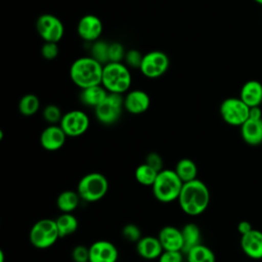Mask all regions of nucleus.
<instances>
[{"mask_svg":"<svg viewBox=\"0 0 262 262\" xmlns=\"http://www.w3.org/2000/svg\"><path fill=\"white\" fill-rule=\"evenodd\" d=\"M59 125L68 137H79L89 129L90 119L85 112L72 110L62 116Z\"/></svg>","mask_w":262,"mask_h":262,"instance_id":"obj_11","label":"nucleus"},{"mask_svg":"<svg viewBox=\"0 0 262 262\" xmlns=\"http://www.w3.org/2000/svg\"><path fill=\"white\" fill-rule=\"evenodd\" d=\"M67 137L60 125H49L40 134V144L45 150L56 151L64 145Z\"/></svg>","mask_w":262,"mask_h":262,"instance_id":"obj_14","label":"nucleus"},{"mask_svg":"<svg viewBox=\"0 0 262 262\" xmlns=\"http://www.w3.org/2000/svg\"><path fill=\"white\" fill-rule=\"evenodd\" d=\"M103 64L89 56H82L73 61L70 78L80 89L101 84Z\"/></svg>","mask_w":262,"mask_h":262,"instance_id":"obj_2","label":"nucleus"},{"mask_svg":"<svg viewBox=\"0 0 262 262\" xmlns=\"http://www.w3.org/2000/svg\"><path fill=\"white\" fill-rule=\"evenodd\" d=\"M108 190L107 178L98 172L84 175L78 182L77 191L84 202L95 203L105 196Z\"/></svg>","mask_w":262,"mask_h":262,"instance_id":"obj_5","label":"nucleus"},{"mask_svg":"<svg viewBox=\"0 0 262 262\" xmlns=\"http://www.w3.org/2000/svg\"><path fill=\"white\" fill-rule=\"evenodd\" d=\"M130 68L123 62H107L103 66L101 85L108 93L124 94L131 87Z\"/></svg>","mask_w":262,"mask_h":262,"instance_id":"obj_3","label":"nucleus"},{"mask_svg":"<svg viewBox=\"0 0 262 262\" xmlns=\"http://www.w3.org/2000/svg\"><path fill=\"white\" fill-rule=\"evenodd\" d=\"M158 237L164 250L182 251L183 238H182L181 229L172 225L164 226L160 230Z\"/></svg>","mask_w":262,"mask_h":262,"instance_id":"obj_18","label":"nucleus"},{"mask_svg":"<svg viewBox=\"0 0 262 262\" xmlns=\"http://www.w3.org/2000/svg\"><path fill=\"white\" fill-rule=\"evenodd\" d=\"M136 251L141 258L145 260H155L159 259L164 249L158 236L147 235L142 236L136 243Z\"/></svg>","mask_w":262,"mask_h":262,"instance_id":"obj_17","label":"nucleus"},{"mask_svg":"<svg viewBox=\"0 0 262 262\" xmlns=\"http://www.w3.org/2000/svg\"><path fill=\"white\" fill-rule=\"evenodd\" d=\"M43 118L49 125H56L60 123L62 114L60 108L55 104H48L43 108Z\"/></svg>","mask_w":262,"mask_h":262,"instance_id":"obj_30","label":"nucleus"},{"mask_svg":"<svg viewBox=\"0 0 262 262\" xmlns=\"http://www.w3.org/2000/svg\"><path fill=\"white\" fill-rule=\"evenodd\" d=\"M124 108V96L117 93H108L103 101L94 108V115L103 125H113L121 117Z\"/></svg>","mask_w":262,"mask_h":262,"instance_id":"obj_7","label":"nucleus"},{"mask_svg":"<svg viewBox=\"0 0 262 262\" xmlns=\"http://www.w3.org/2000/svg\"><path fill=\"white\" fill-rule=\"evenodd\" d=\"M36 30L44 42L58 43L64 34L62 21L54 14H41L36 20Z\"/></svg>","mask_w":262,"mask_h":262,"instance_id":"obj_10","label":"nucleus"},{"mask_svg":"<svg viewBox=\"0 0 262 262\" xmlns=\"http://www.w3.org/2000/svg\"><path fill=\"white\" fill-rule=\"evenodd\" d=\"M249 118H251V119H262V110H261L260 105L250 107Z\"/></svg>","mask_w":262,"mask_h":262,"instance_id":"obj_39","label":"nucleus"},{"mask_svg":"<svg viewBox=\"0 0 262 262\" xmlns=\"http://www.w3.org/2000/svg\"><path fill=\"white\" fill-rule=\"evenodd\" d=\"M252 229H253V227H252L251 222H249V221H247V220H242V221H239L238 224H237V231H238V233H239L241 235L248 233V232L251 231Z\"/></svg>","mask_w":262,"mask_h":262,"instance_id":"obj_38","label":"nucleus"},{"mask_svg":"<svg viewBox=\"0 0 262 262\" xmlns=\"http://www.w3.org/2000/svg\"><path fill=\"white\" fill-rule=\"evenodd\" d=\"M219 113L226 124L241 127L249 119L250 106L239 97H228L221 102Z\"/></svg>","mask_w":262,"mask_h":262,"instance_id":"obj_8","label":"nucleus"},{"mask_svg":"<svg viewBox=\"0 0 262 262\" xmlns=\"http://www.w3.org/2000/svg\"><path fill=\"white\" fill-rule=\"evenodd\" d=\"M144 163H146L147 165H149L150 167H152V168H154L155 170H157L158 172H160V171H162V170L164 169V168H163V166H164L163 159H162V157H161L158 152H156V151L149 152V154L146 156Z\"/></svg>","mask_w":262,"mask_h":262,"instance_id":"obj_37","label":"nucleus"},{"mask_svg":"<svg viewBox=\"0 0 262 262\" xmlns=\"http://www.w3.org/2000/svg\"><path fill=\"white\" fill-rule=\"evenodd\" d=\"M174 171L183 183L198 178V166L191 159L188 158L180 159L176 163Z\"/></svg>","mask_w":262,"mask_h":262,"instance_id":"obj_24","label":"nucleus"},{"mask_svg":"<svg viewBox=\"0 0 262 262\" xmlns=\"http://www.w3.org/2000/svg\"><path fill=\"white\" fill-rule=\"evenodd\" d=\"M5 256H4V252L2 250H0V262H4Z\"/></svg>","mask_w":262,"mask_h":262,"instance_id":"obj_40","label":"nucleus"},{"mask_svg":"<svg viewBox=\"0 0 262 262\" xmlns=\"http://www.w3.org/2000/svg\"><path fill=\"white\" fill-rule=\"evenodd\" d=\"M118 257V249L110 241H96L89 247L90 262H117Z\"/></svg>","mask_w":262,"mask_h":262,"instance_id":"obj_13","label":"nucleus"},{"mask_svg":"<svg viewBox=\"0 0 262 262\" xmlns=\"http://www.w3.org/2000/svg\"><path fill=\"white\" fill-rule=\"evenodd\" d=\"M150 105L149 95L141 89L129 90L124 96V108L132 115L145 113Z\"/></svg>","mask_w":262,"mask_h":262,"instance_id":"obj_15","label":"nucleus"},{"mask_svg":"<svg viewBox=\"0 0 262 262\" xmlns=\"http://www.w3.org/2000/svg\"><path fill=\"white\" fill-rule=\"evenodd\" d=\"M185 255L187 262H216L214 252L203 244L194 246Z\"/></svg>","mask_w":262,"mask_h":262,"instance_id":"obj_26","label":"nucleus"},{"mask_svg":"<svg viewBox=\"0 0 262 262\" xmlns=\"http://www.w3.org/2000/svg\"><path fill=\"white\" fill-rule=\"evenodd\" d=\"M108 42L101 39L90 43V56L103 66L106 64L108 62Z\"/></svg>","mask_w":262,"mask_h":262,"instance_id":"obj_29","label":"nucleus"},{"mask_svg":"<svg viewBox=\"0 0 262 262\" xmlns=\"http://www.w3.org/2000/svg\"><path fill=\"white\" fill-rule=\"evenodd\" d=\"M86 262H90V261H86Z\"/></svg>","mask_w":262,"mask_h":262,"instance_id":"obj_42","label":"nucleus"},{"mask_svg":"<svg viewBox=\"0 0 262 262\" xmlns=\"http://www.w3.org/2000/svg\"><path fill=\"white\" fill-rule=\"evenodd\" d=\"M169 66V56L164 51L151 50L143 54L139 70L144 77L148 79H157L167 72Z\"/></svg>","mask_w":262,"mask_h":262,"instance_id":"obj_9","label":"nucleus"},{"mask_svg":"<svg viewBox=\"0 0 262 262\" xmlns=\"http://www.w3.org/2000/svg\"><path fill=\"white\" fill-rule=\"evenodd\" d=\"M183 182L176 172L171 169H163L151 186L154 196L161 203L168 204L178 200Z\"/></svg>","mask_w":262,"mask_h":262,"instance_id":"obj_4","label":"nucleus"},{"mask_svg":"<svg viewBox=\"0 0 262 262\" xmlns=\"http://www.w3.org/2000/svg\"><path fill=\"white\" fill-rule=\"evenodd\" d=\"M59 237L55 220L49 218L38 220L33 224L29 233L30 243L41 250L52 247Z\"/></svg>","mask_w":262,"mask_h":262,"instance_id":"obj_6","label":"nucleus"},{"mask_svg":"<svg viewBox=\"0 0 262 262\" xmlns=\"http://www.w3.org/2000/svg\"><path fill=\"white\" fill-rule=\"evenodd\" d=\"M40 108V99L37 95L29 93L25 94L18 102V111L25 117L35 115Z\"/></svg>","mask_w":262,"mask_h":262,"instance_id":"obj_28","label":"nucleus"},{"mask_svg":"<svg viewBox=\"0 0 262 262\" xmlns=\"http://www.w3.org/2000/svg\"><path fill=\"white\" fill-rule=\"evenodd\" d=\"M243 140L251 146L262 144V119L249 118L241 127Z\"/></svg>","mask_w":262,"mask_h":262,"instance_id":"obj_19","label":"nucleus"},{"mask_svg":"<svg viewBox=\"0 0 262 262\" xmlns=\"http://www.w3.org/2000/svg\"><path fill=\"white\" fill-rule=\"evenodd\" d=\"M248 106H259L262 103V84L258 80H249L241 88L238 96Z\"/></svg>","mask_w":262,"mask_h":262,"instance_id":"obj_20","label":"nucleus"},{"mask_svg":"<svg viewBox=\"0 0 262 262\" xmlns=\"http://www.w3.org/2000/svg\"><path fill=\"white\" fill-rule=\"evenodd\" d=\"M143 54L137 49H129L126 51L124 62L130 69H139Z\"/></svg>","mask_w":262,"mask_h":262,"instance_id":"obj_32","label":"nucleus"},{"mask_svg":"<svg viewBox=\"0 0 262 262\" xmlns=\"http://www.w3.org/2000/svg\"><path fill=\"white\" fill-rule=\"evenodd\" d=\"M122 235L123 237L132 243H137L142 236H141V230L140 228L133 223L126 224L122 229Z\"/></svg>","mask_w":262,"mask_h":262,"instance_id":"obj_33","label":"nucleus"},{"mask_svg":"<svg viewBox=\"0 0 262 262\" xmlns=\"http://www.w3.org/2000/svg\"><path fill=\"white\" fill-rule=\"evenodd\" d=\"M177 201L185 214L198 216L203 214L210 204V190L205 182L196 178L183 183Z\"/></svg>","mask_w":262,"mask_h":262,"instance_id":"obj_1","label":"nucleus"},{"mask_svg":"<svg viewBox=\"0 0 262 262\" xmlns=\"http://www.w3.org/2000/svg\"><path fill=\"white\" fill-rule=\"evenodd\" d=\"M102 30L103 26L101 19L94 14L83 15L77 25L78 36L88 43H92L100 39Z\"/></svg>","mask_w":262,"mask_h":262,"instance_id":"obj_12","label":"nucleus"},{"mask_svg":"<svg viewBox=\"0 0 262 262\" xmlns=\"http://www.w3.org/2000/svg\"><path fill=\"white\" fill-rule=\"evenodd\" d=\"M181 232L183 238V254H186L191 248L201 244V229L195 223H186L182 227Z\"/></svg>","mask_w":262,"mask_h":262,"instance_id":"obj_23","label":"nucleus"},{"mask_svg":"<svg viewBox=\"0 0 262 262\" xmlns=\"http://www.w3.org/2000/svg\"><path fill=\"white\" fill-rule=\"evenodd\" d=\"M158 260L159 262H183V252L164 250Z\"/></svg>","mask_w":262,"mask_h":262,"instance_id":"obj_35","label":"nucleus"},{"mask_svg":"<svg viewBox=\"0 0 262 262\" xmlns=\"http://www.w3.org/2000/svg\"><path fill=\"white\" fill-rule=\"evenodd\" d=\"M241 249L244 254L254 260H262V231L252 229L241 235Z\"/></svg>","mask_w":262,"mask_h":262,"instance_id":"obj_16","label":"nucleus"},{"mask_svg":"<svg viewBox=\"0 0 262 262\" xmlns=\"http://www.w3.org/2000/svg\"><path fill=\"white\" fill-rule=\"evenodd\" d=\"M107 94V90L101 84H98L81 89L79 98L84 105L95 108L98 104H100L103 101Z\"/></svg>","mask_w":262,"mask_h":262,"instance_id":"obj_21","label":"nucleus"},{"mask_svg":"<svg viewBox=\"0 0 262 262\" xmlns=\"http://www.w3.org/2000/svg\"><path fill=\"white\" fill-rule=\"evenodd\" d=\"M256 3H258V4H260V5H262V0H254Z\"/></svg>","mask_w":262,"mask_h":262,"instance_id":"obj_41","label":"nucleus"},{"mask_svg":"<svg viewBox=\"0 0 262 262\" xmlns=\"http://www.w3.org/2000/svg\"><path fill=\"white\" fill-rule=\"evenodd\" d=\"M126 50L122 43L114 41L108 45V62H123Z\"/></svg>","mask_w":262,"mask_h":262,"instance_id":"obj_31","label":"nucleus"},{"mask_svg":"<svg viewBox=\"0 0 262 262\" xmlns=\"http://www.w3.org/2000/svg\"><path fill=\"white\" fill-rule=\"evenodd\" d=\"M60 237H66L75 233L78 229L79 222L73 213H61L55 219Z\"/></svg>","mask_w":262,"mask_h":262,"instance_id":"obj_25","label":"nucleus"},{"mask_svg":"<svg viewBox=\"0 0 262 262\" xmlns=\"http://www.w3.org/2000/svg\"><path fill=\"white\" fill-rule=\"evenodd\" d=\"M72 259L74 262H86L89 261V248L79 245L72 251Z\"/></svg>","mask_w":262,"mask_h":262,"instance_id":"obj_36","label":"nucleus"},{"mask_svg":"<svg viewBox=\"0 0 262 262\" xmlns=\"http://www.w3.org/2000/svg\"><path fill=\"white\" fill-rule=\"evenodd\" d=\"M59 53L58 45L55 42H44L41 47V55L47 60H52L57 57Z\"/></svg>","mask_w":262,"mask_h":262,"instance_id":"obj_34","label":"nucleus"},{"mask_svg":"<svg viewBox=\"0 0 262 262\" xmlns=\"http://www.w3.org/2000/svg\"><path fill=\"white\" fill-rule=\"evenodd\" d=\"M158 173L159 172L155 170L152 167H150L146 163H142L135 169L134 177L139 184L151 187L158 176Z\"/></svg>","mask_w":262,"mask_h":262,"instance_id":"obj_27","label":"nucleus"},{"mask_svg":"<svg viewBox=\"0 0 262 262\" xmlns=\"http://www.w3.org/2000/svg\"><path fill=\"white\" fill-rule=\"evenodd\" d=\"M80 195L77 190H63L56 199V206L61 213H73L80 203Z\"/></svg>","mask_w":262,"mask_h":262,"instance_id":"obj_22","label":"nucleus"}]
</instances>
